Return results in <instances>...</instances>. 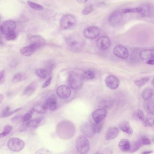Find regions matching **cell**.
I'll return each instance as SVG.
<instances>
[{
    "label": "cell",
    "mask_w": 154,
    "mask_h": 154,
    "mask_svg": "<svg viewBox=\"0 0 154 154\" xmlns=\"http://www.w3.org/2000/svg\"><path fill=\"white\" fill-rule=\"evenodd\" d=\"M119 130L117 127H110L107 131L106 135V140H111L116 138L118 135Z\"/></svg>",
    "instance_id": "obj_23"
},
{
    "label": "cell",
    "mask_w": 154,
    "mask_h": 154,
    "mask_svg": "<svg viewBox=\"0 0 154 154\" xmlns=\"http://www.w3.org/2000/svg\"><path fill=\"white\" fill-rule=\"evenodd\" d=\"M29 6H30L31 8L33 9L36 10H41L44 9L43 6L42 5L35 3V2H32V1H28L27 2Z\"/></svg>",
    "instance_id": "obj_35"
},
{
    "label": "cell",
    "mask_w": 154,
    "mask_h": 154,
    "mask_svg": "<svg viewBox=\"0 0 154 154\" xmlns=\"http://www.w3.org/2000/svg\"></svg>",
    "instance_id": "obj_54"
},
{
    "label": "cell",
    "mask_w": 154,
    "mask_h": 154,
    "mask_svg": "<svg viewBox=\"0 0 154 154\" xmlns=\"http://www.w3.org/2000/svg\"><path fill=\"white\" fill-rule=\"evenodd\" d=\"M29 42L30 44H34L39 49L45 44L44 38L39 35H33L29 38Z\"/></svg>",
    "instance_id": "obj_18"
},
{
    "label": "cell",
    "mask_w": 154,
    "mask_h": 154,
    "mask_svg": "<svg viewBox=\"0 0 154 154\" xmlns=\"http://www.w3.org/2000/svg\"><path fill=\"white\" fill-rule=\"evenodd\" d=\"M108 112L106 109L100 108L95 110L92 114V117L95 123L102 122L107 116Z\"/></svg>",
    "instance_id": "obj_10"
},
{
    "label": "cell",
    "mask_w": 154,
    "mask_h": 154,
    "mask_svg": "<svg viewBox=\"0 0 154 154\" xmlns=\"http://www.w3.org/2000/svg\"><path fill=\"white\" fill-rule=\"evenodd\" d=\"M119 147L121 151L123 152H127L131 150V145L128 140L125 139H122L119 143Z\"/></svg>",
    "instance_id": "obj_24"
},
{
    "label": "cell",
    "mask_w": 154,
    "mask_h": 154,
    "mask_svg": "<svg viewBox=\"0 0 154 154\" xmlns=\"http://www.w3.org/2000/svg\"><path fill=\"white\" fill-rule=\"evenodd\" d=\"M42 118H38L30 120L28 122H25L19 127V130L21 132L26 130H33L36 129L40 126L42 122Z\"/></svg>",
    "instance_id": "obj_5"
},
{
    "label": "cell",
    "mask_w": 154,
    "mask_h": 154,
    "mask_svg": "<svg viewBox=\"0 0 154 154\" xmlns=\"http://www.w3.org/2000/svg\"><path fill=\"white\" fill-rule=\"evenodd\" d=\"M93 10V5H90L87 6L82 10V13L84 15H87L91 13Z\"/></svg>",
    "instance_id": "obj_38"
},
{
    "label": "cell",
    "mask_w": 154,
    "mask_h": 154,
    "mask_svg": "<svg viewBox=\"0 0 154 154\" xmlns=\"http://www.w3.org/2000/svg\"><path fill=\"white\" fill-rule=\"evenodd\" d=\"M142 11V8H132L124 9L121 10V12L123 14L127 13H139Z\"/></svg>",
    "instance_id": "obj_31"
},
{
    "label": "cell",
    "mask_w": 154,
    "mask_h": 154,
    "mask_svg": "<svg viewBox=\"0 0 154 154\" xmlns=\"http://www.w3.org/2000/svg\"><path fill=\"white\" fill-rule=\"evenodd\" d=\"M57 94L61 99H66L71 96V89L65 85H61L57 88Z\"/></svg>",
    "instance_id": "obj_12"
},
{
    "label": "cell",
    "mask_w": 154,
    "mask_h": 154,
    "mask_svg": "<svg viewBox=\"0 0 154 154\" xmlns=\"http://www.w3.org/2000/svg\"><path fill=\"white\" fill-rule=\"evenodd\" d=\"M4 98V95L2 94H0V104L2 102L3 99Z\"/></svg>",
    "instance_id": "obj_50"
},
{
    "label": "cell",
    "mask_w": 154,
    "mask_h": 154,
    "mask_svg": "<svg viewBox=\"0 0 154 154\" xmlns=\"http://www.w3.org/2000/svg\"><path fill=\"white\" fill-rule=\"evenodd\" d=\"M81 131L85 136L90 138H93L95 134L93 123L87 122L82 123L81 126Z\"/></svg>",
    "instance_id": "obj_11"
},
{
    "label": "cell",
    "mask_w": 154,
    "mask_h": 154,
    "mask_svg": "<svg viewBox=\"0 0 154 154\" xmlns=\"http://www.w3.org/2000/svg\"><path fill=\"white\" fill-rule=\"evenodd\" d=\"M43 103L47 110L55 111L57 108V99L55 95L50 96Z\"/></svg>",
    "instance_id": "obj_16"
},
{
    "label": "cell",
    "mask_w": 154,
    "mask_h": 154,
    "mask_svg": "<svg viewBox=\"0 0 154 154\" xmlns=\"http://www.w3.org/2000/svg\"><path fill=\"white\" fill-rule=\"evenodd\" d=\"M149 80V78L148 77H145L142 78L140 80L136 81H135V84L138 87H141L147 83Z\"/></svg>",
    "instance_id": "obj_33"
},
{
    "label": "cell",
    "mask_w": 154,
    "mask_h": 154,
    "mask_svg": "<svg viewBox=\"0 0 154 154\" xmlns=\"http://www.w3.org/2000/svg\"><path fill=\"white\" fill-rule=\"evenodd\" d=\"M114 54L121 59H125L129 56L128 50L125 47L121 45H117L113 49Z\"/></svg>",
    "instance_id": "obj_13"
},
{
    "label": "cell",
    "mask_w": 154,
    "mask_h": 154,
    "mask_svg": "<svg viewBox=\"0 0 154 154\" xmlns=\"http://www.w3.org/2000/svg\"><path fill=\"white\" fill-rule=\"evenodd\" d=\"M22 117L23 116H17L13 118L12 119V121L13 123H20L22 121Z\"/></svg>",
    "instance_id": "obj_44"
},
{
    "label": "cell",
    "mask_w": 154,
    "mask_h": 154,
    "mask_svg": "<svg viewBox=\"0 0 154 154\" xmlns=\"http://www.w3.org/2000/svg\"><path fill=\"white\" fill-rule=\"evenodd\" d=\"M141 12L143 16L151 17L154 15V5L152 4H146L142 7Z\"/></svg>",
    "instance_id": "obj_19"
},
{
    "label": "cell",
    "mask_w": 154,
    "mask_h": 154,
    "mask_svg": "<svg viewBox=\"0 0 154 154\" xmlns=\"http://www.w3.org/2000/svg\"><path fill=\"white\" fill-rule=\"evenodd\" d=\"M88 0H77V1L80 4H84L87 2Z\"/></svg>",
    "instance_id": "obj_49"
},
{
    "label": "cell",
    "mask_w": 154,
    "mask_h": 154,
    "mask_svg": "<svg viewBox=\"0 0 154 154\" xmlns=\"http://www.w3.org/2000/svg\"><path fill=\"white\" fill-rule=\"evenodd\" d=\"M7 146L13 152H19L24 149L25 143L22 140L17 138H10L7 142Z\"/></svg>",
    "instance_id": "obj_4"
},
{
    "label": "cell",
    "mask_w": 154,
    "mask_h": 154,
    "mask_svg": "<svg viewBox=\"0 0 154 154\" xmlns=\"http://www.w3.org/2000/svg\"><path fill=\"white\" fill-rule=\"evenodd\" d=\"M146 108L149 113L154 114V102L150 101L147 103Z\"/></svg>",
    "instance_id": "obj_37"
},
{
    "label": "cell",
    "mask_w": 154,
    "mask_h": 154,
    "mask_svg": "<svg viewBox=\"0 0 154 154\" xmlns=\"http://www.w3.org/2000/svg\"><path fill=\"white\" fill-rule=\"evenodd\" d=\"M35 112L39 114H44L47 111V109L45 106L44 103H37L35 105L33 108Z\"/></svg>",
    "instance_id": "obj_28"
},
{
    "label": "cell",
    "mask_w": 154,
    "mask_h": 154,
    "mask_svg": "<svg viewBox=\"0 0 154 154\" xmlns=\"http://www.w3.org/2000/svg\"><path fill=\"white\" fill-rule=\"evenodd\" d=\"M52 77H50L47 78V80L43 84L42 86V88H45L48 87L50 85V83H51V81H52Z\"/></svg>",
    "instance_id": "obj_43"
},
{
    "label": "cell",
    "mask_w": 154,
    "mask_h": 154,
    "mask_svg": "<svg viewBox=\"0 0 154 154\" xmlns=\"http://www.w3.org/2000/svg\"><path fill=\"white\" fill-rule=\"evenodd\" d=\"M76 149L80 154H86L90 148L89 141L85 136H80L76 139L75 142Z\"/></svg>",
    "instance_id": "obj_2"
},
{
    "label": "cell",
    "mask_w": 154,
    "mask_h": 154,
    "mask_svg": "<svg viewBox=\"0 0 154 154\" xmlns=\"http://www.w3.org/2000/svg\"><path fill=\"white\" fill-rule=\"evenodd\" d=\"M0 21H1V18H0Z\"/></svg>",
    "instance_id": "obj_53"
},
{
    "label": "cell",
    "mask_w": 154,
    "mask_h": 154,
    "mask_svg": "<svg viewBox=\"0 0 154 154\" xmlns=\"http://www.w3.org/2000/svg\"><path fill=\"white\" fill-rule=\"evenodd\" d=\"M146 63L148 65H154V59L147 60Z\"/></svg>",
    "instance_id": "obj_48"
},
{
    "label": "cell",
    "mask_w": 154,
    "mask_h": 154,
    "mask_svg": "<svg viewBox=\"0 0 154 154\" xmlns=\"http://www.w3.org/2000/svg\"><path fill=\"white\" fill-rule=\"evenodd\" d=\"M5 76V70H2L0 71V85H1L4 81Z\"/></svg>",
    "instance_id": "obj_42"
},
{
    "label": "cell",
    "mask_w": 154,
    "mask_h": 154,
    "mask_svg": "<svg viewBox=\"0 0 154 154\" xmlns=\"http://www.w3.org/2000/svg\"><path fill=\"white\" fill-rule=\"evenodd\" d=\"M27 78V75L23 73H19L16 74L13 77L12 81L14 82L23 81Z\"/></svg>",
    "instance_id": "obj_26"
},
{
    "label": "cell",
    "mask_w": 154,
    "mask_h": 154,
    "mask_svg": "<svg viewBox=\"0 0 154 154\" xmlns=\"http://www.w3.org/2000/svg\"><path fill=\"white\" fill-rule=\"evenodd\" d=\"M152 153L151 151H144V152H142V154H150V153Z\"/></svg>",
    "instance_id": "obj_51"
},
{
    "label": "cell",
    "mask_w": 154,
    "mask_h": 154,
    "mask_svg": "<svg viewBox=\"0 0 154 154\" xmlns=\"http://www.w3.org/2000/svg\"><path fill=\"white\" fill-rule=\"evenodd\" d=\"M6 35V39L8 41L14 40L17 37L16 33L14 31Z\"/></svg>",
    "instance_id": "obj_39"
},
{
    "label": "cell",
    "mask_w": 154,
    "mask_h": 154,
    "mask_svg": "<svg viewBox=\"0 0 154 154\" xmlns=\"http://www.w3.org/2000/svg\"><path fill=\"white\" fill-rule=\"evenodd\" d=\"M66 42L70 48L75 50L81 49L84 44V39L78 34L70 35L66 39Z\"/></svg>",
    "instance_id": "obj_1"
},
{
    "label": "cell",
    "mask_w": 154,
    "mask_h": 154,
    "mask_svg": "<svg viewBox=\"0 0 154 154\" xmlns=\"http://www.w3.org/2000/svg\"><path fill=\"white\" fill-rule=\"evenodd\" d=\"M123 14L121 12L115 11L110 15L109 22L112 26H118L122 22L123 20Z\"/></svg>",
    "instance_id": "obj_9"
},
{
    "label": "cell",
    "mask_w": 154,
    "mask_h": 154,
    "mask_svg": "<svg viewBox=\"0 0 154 154\" xmlns=\"http://www.w3.org/2000/svg\"><path fill=\"white\" fill-rule=\"evenodd\" d=\"M82 77L83 80H93L95 77V74L93 70H89L84 71L82 75Z\"/></svg>",
    "instance_id": "obj_27"
},
{
    "label": "cell",
    "mask_w": 154,
    "mask_h": 154,
    "mask_svg": "<svg viewBox=\"0 0 154 154\" xmlns=\"http://www.w3.org/2000/svg\"><path fill=\"white\" fill-rule=\"evenodd\" d=\"M119 128L121 130L128 134L131 135L133 134V129L130 126V124L127 122L122 123L119 125Z\"/></svg>",
    "instance_id": "obj_25"
},
{
    "label": "cell",
    "mask_w": 154,
    "mask_h": 154,
    "mask_svg": "<svg viewBox=\"0 0 154 154\" xmlns=\"http://www.w3.org/2000/svg\"><path fill=\"white\" fill-rule=\"evenodd\" d=\"M38 49L35 45L30 44L29 45L21 49L20 53L22 56L29 57L34 54Z\"/></svg>",
    "instance_id": "obj_17"
},
{
    "label": "cell",
    "mask_w": 154,
    "mask_h": 154,
    "mask_svg": "<svg viewBox=\"0 0 154 154\" xmlns=\"http://www.w3.org/2000/svg\"><path fill=\"white\" fill-rule=\"evenodd\" d=\"M22 110V108H18V109H16V110H10L9 111L7 114L5 115L4 118H6V117H9V116H10V115H12L13 114H15V113H17V112H19L20 110Z\"/></svg>",
    "instance_id": "obj_41"
},
{
    "label": "cell",
    "mask_w": 154,
    "mask_h": 154,
    "mask_svg": "<svg viewBox=\"0 0 154 154\" xmlns=\"http://www.w3.org/2000/svg\"><path fill=\"white\" fill-rule=\"evenodd\" d=\"M37 84L36 81L32 82L29 85L25 88L23 92V94L25 96H30L35 92L37 88Z\"/></svg>",
    "instance_id": "obj_22"
},
{
    "label": "cell",
    "mask_w": 154,
    "mask_h": 154,
    "mask_svg": "<svg viewBox=\"0 0 154 154\" xmlns=\"http://www.w3.org/2000/svg\"><path fill=\"white\" fill-rule=\"evenodd\" d=\"M97 44L98 48L100 49L106 50L110 47L111 42L109 38L105 36H102L98 38Z\"/></svg>",
    "instance_id": "obj_14"
},
{
    "label": "cell",
    "mask_w": 154,
    "mask_h": 154,
    "mask_svg": "<svg viewBox=\"0 0 154 154\" xmlns=\"http://www.w3.org/2000/svg\"><path fill=\"white\" fill-rule=\"evenodd\" d=\"M76 22L74 16L71 14H67L62 17L60 21V26L63 29H67L74 26Z\"/></svg>",
    "instance_id": "obj_6"
},
{
    "label": "cell",
    "mask_w": 154,
    "mask_h": 154,
    "mask_svg": "<svg viewBox=\"0 0 154 154\" xmlns=\"http://www.w3.org/2000/svg\"><path fill=\"white\" fill-rule=\"evenodd\" d=\"M154 94L153 90L151 88H147L143 90L142 93V97L145 100H148L152 97Z\"/></svg>",
    "instance_id": "obj_30"
},
{
    "label": "cell",
    "mask_w": 154,
    "mask_h": 154,
    "mask_svg": "<svg viewBox=\"0 0 154 154\" xmlns=\"http://www.w3.org/2000/svg\"><path fill=\"white\" fill-rule=\"evenodd\" d=\"M93 123V128L95 134L100 132L102 128L103 124L102 122L99 123Z\"/></svg>",
    "instance_id": "obj_36"
},
{
    "label": "cell",
    "mask_w": 154,
    "mask_h": 154,
    "mask_svg": "<svg viewBox=\"0 0 154 154\" xmlns=\"http://www.w3.org/2000/svg\"><path fill=\"white\" fill-rule=\"evenodd\" d=\"M12 129V126L9 125L5 126L2 132L0 133V138H3L8 135L11 132Z\"/></svg>",
    "instance_id": "obj_32"
},
{
    "label": "cell",
    "mask_w": 154,
    "mask_h": 154,
    "mask_svg": "<svg viewBox=\"0 0 154 154\" xmlns=\"http://www.w3.org/2000/svg\"><path fill=\"white\" fill-rule=\"evenodd\" d=\"M138 116L139 119L141 121H143L145 119V115H144V113L141 110L138 111Z\"/></svg>",
    "instance_id": "obj_45"
},
{
    "label": "cell",
    "mask_w": 154,
    "mask_h": 154,
    "mask_svg": "<svg viewBox=\"0 0 154 154\" xmlns=\"http://www.w3.org/2000/svg\"><path fill=\"white\" fill-rule=\"evenodd\" d=\"M139 141L142 145H149L151 143L150 140L146 137H142Z\"/></svg>",
    "instance_id": "obj_40"
},
{
    "label": "cell",
    "mask_w": 154,
    "mask_h": 154,
    "mask_svg": "<svg viewBox=\"0 0 154 154\" xmlns=\"http://www.w3.org/2000/svg\"><path fill=\"white\" fill-rule=\"evenodd\" d=\"M151 84H152V85H153V86H154V79H153V80L152 81V82H151Z\"/></svg>",
    "instance_id": "obj_52"
},
{
    "label": "cell",
    "mask_w": 154,
    "mask_h": 154,
    "mask_svg": "<svg viewBox=\"0 0 154 154\" xmlns=\"http://www.w3.org/2000/svg\"><path fill=\"white\" fill-rule=\"evenodd\" d=\"M83 79L82 75L76 73H71L69 76L68 83L73 90H78L81 89L83 84Z\"/></svg>",
    "instance_id": "obj_3"
},
{
    "label": "cell",
    "mask_w": 154,
    "mask_h": 154,
    "mask_svg": "<svg viewBox=\"0 0 154 154\" xmlns=\"http://www.w3.org/2000/svg\"><path fill=\"white\" fill-rule=\"evenodd\" d=\"M101 31L97 26H91L84 29L83 34L85 38L87 39H94L97 38L100 35Z\"/></svg>",
    "instance_id": "obj_8"
},
{
    "label": "cell",
    "mask_w": 154,
    "mask_h": 154,
    "mask_svg": "<svg viewBox=\"0 0 154 154\" xmlns=\"http://www.w3.org/2000/svg\"><path fill=\"white\" fill-rule=\"evenodd\" d=\"M35 74L37 77L43 79L46 78L49 75L48 71H47L46 69L40 68L37 69L35 70Z\"/></svg>",
    "instance_id": "obj_29"
},
{
    "label": "cell",
    "mask_w": 154,
    "mask_h": 154,
    "mask_svg": "<svg viewBox=\"0 0 154 154\" xmlns=\"http://www.w3.org/2000/svg\"><path fill=\"white\" fill-rule=\"evenodd\" d=\"M105 81L107 87L112 90L118 88L120 84V81L118 79L111 75L107 76L105 79Z\"/></svg>",
    "instance_id": "obj_15"
},
{
    "label": "cell",
    "mask_w": 154,
    "mask_h": 154,
    "mask_svg": "<svg viewBox=\"0 0 154 154\" xmlns=\"http://www.w3.org/2000/svg\"><path fill=\"white\" fill-rule=\"evenodd\" d=\"M114 100L110 97H106L103 98L99 103V106L101 108L106 109H111L114 106Z\"/></svg>",
    "instance_id": "obj_20"
},
{
    "label": "cell",
    "mask_w": 154,
    "mask_h": 154,
    "mask_svg": "<svg viewBox=\"0 0 154 154\" xmlns=\"http://www.w3.org/2000/svg\"><path fill=\"white\" fill-rule=\"evenodd\" d=\"M140 58L142 60H148L154 58V49L142 50L139 53Z\"/></svg>",
    "instance_id": "obj_21"
},
{
    "label": "cell",
    "mask_w": 154,
    "mask_h": 154,
    "mask_svg": "<svg viewBox=\"0 0 154 154\" xmlns=\"http://www.w3.org/2000/svg\"><path fill=\"white\" fill-rule=\"evenodd\" d=\"M36 153V154H48V153L49 154V153H50V152L48 150L42 148V149L38 150Z\"/></svg>",
    "instance_id": "obj_46"
},
{
    "label": "cell",
    "mask_w": 154,
    "mask_h": 154,
    "mask_svg": "<svg viewBox=\"0 0 154 154\" xmlns=\"http://www.w3.org/2000/svg\"><path fill=\"white\" fill-rule=\"evenodd\" d=\"M143 121V125H144L145 126L147 127L152 126V124L150 123V121H149V120H147V119H146V120H145V119H144Z\"/></svg>",
    "instance_id": "obj_47"
},
{
    "label": "cell",
    "mask_w": 154,
    "mask_h": 154,
    "mask_svg": "<svg viewBox=\"0 0 154 154\" xmlns=\"http://www.w3.org/2000/svg\"><path fill=\"white\" fill-rule=\"evenodd\" d=\"M16 23L13 21H6L0 26V29L3 34L7 35L14 32L16 28Z\"/></svg>",
    "instance_id": "obj_7"
},
{
    "label": "cell",
    "mask_w": 154,
    "mask_h": 154,
    "mask_svg": "<svg viewBox=\"0 0 154 154\" xmlns=\"http://www.w3.org/2000/svg\"><path fill=\"white\" fill-rule=\"evenodd\" d=\"M34 111L33 109H32L29 112L26 113L22 117V121L23 122H28L31 120V118L33 117V114H34Z\"/></svg>",
    "instance_id": "obj_34"
}]
</instances>
